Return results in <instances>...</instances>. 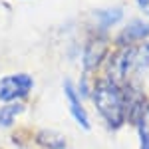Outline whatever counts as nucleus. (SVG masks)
<instances>
[{
    "label": "nucleus",
    "mask_w": 149,
    "mask_h": 149,
    "mask_svg": "<svg viewBox=\"0 0 149 149\" xmlns=\"http://www.w3.org/2000/svg\"><path fill=\"white\" fill-rule=\"evenodd\" d=\"M32 86H34V81L26 74L6 76V78L0 80V100L2 102H16L30 92Z\"/></svg>",
    "instance_id": "nucleus-3"
},
{
    "label": "nucleus",
    "mask_w": 149,
    "mask_h": 149,
    "mask_svg": "<svg viewBox=\"0 0 149 149\" xmlns=\"http://www.w3.org/2000/svg\"><path fill=\"white\" fill-rule=\"evenodd\" d=\"M38 143H42L48 149H64L66 147L64 137L60 133H54V131H40L38 133Z\"/></svg>",
    "instance_id": "nucleus-9"
},
{
    "label": "nucleus",
    "mask_w": 149,
    "mask_h": 149,
    "mask_svg": "<svg viewBox=\"0 0 149 149\" xmlns=\"http://www.w3.org/2000/svg\"><path fill=\"white\" fill-rule=\"evenodd\" d=\"M24 109L22 103H10V105H2L0 107V127H10L14 123V117Z\"/></svg>",
    "instance_id": "nucleus-8"
},
{
    "label": "nucleus",
    "mask_w": 149,
    "mask_h": 149,
    "mask_svg": "<svg viewBox=\"0 0 149 149\" xmlns=\"http://www.w3.org/2000/svg\"><path fill=\"white\" fill-rule=\"evenodd\" d=\"M64 93H66V97H68L70 111H72V115H74V119H76L84 129H90L88 113H86V109L81 107L80 97H78V93H76V90H74V86H72V81H70V80H66V84H64Z\"/></svg>",
    "instance_id": "nucleus-4"
},
{
    "label": "nucleus",
    "mask_w": 149,
    "mask_h": 149,
    "mask_svg": "<svg viewBox=\"0 0 149 149\" xmlns=\"http://www.w3.org/2000/svg\"><path fill=\"white\" fill-rule=\"evenodd\" d=\"M121 16H123V12L121 8H107V10H97L95 12V18L100 20L103 28L105 26H111V24H117L121 20Z\"/></svg>",
    "instance_id": "nucleus-10"
},
{
    "label": "nucleus",
    "mask_w": 149,
    "mask_h": 149,
    "mask_svg": "<svg viewBox=\"0 0 149 149\" xmlns=\"http://www.w3.org/2000/svg\"><path fill=\"white\" fill-rule=\"evenodd\" d=\"M135 58H137V50L135 48H123L121 52H117L111 60H109V68H107V80L119 86L127 80V76L133 72L135 66Z\"/></svg>",
    "instance_id": "nucleus-2"
},
{
    "label": "nucleus",
    "mask_w": 149,
    "mask_h": 149,
    "mask_svg": "<svg viewBox=\"0 0 149 149\" xmlns=\"http://www.w3.org/2000/svg\"><path fill=\"white\" fill-rule=\"evenodd\" d=\"M133 74H135V80H137V84L141 88L149 86V44H145L141 50H137Z\"/></svg>",
    "instance_id": "nucleus-5"
},
{
    "label": "nucleus",
    "mask_w": 149,
    "mask_h": 149,
    "mask_svg": "<svg viewBox=\"0 0 149 149\" xmlns=\"http://www.w3.org/2000/svg\"><path fill=\"white\" fill-rule=\"evenodd\" d=\"M103 54H105V42H102V40H92L86 46V52H84V68L93 70L102 62Z\"/></svg>",
    "instance_id": "nucleus-6"
},
{
    "label": "nucleus",
    "mask_w": 149,
    "mask_h": 149,
    "mask_svg": "<svg viewBox=\"0 0 149 149\" xmlns=\"http://www.w3.org/2000/svg\"><path fill=\"white\" fill-rule=\"evenodd\" d=\"M93 102L97 111L105 117L111 127H119L125 121V95L121 93L119 86L111 84L109 80H102L93 88Z\"/></svg>",
    "instance_id": "nucleus-1"
},
{
    "label": "nucleus",
    "mask_w": 149,
    "mask_h": 149,
    "mask_svg": "<svg viewBox=\"0 0 149 149\" xmlns=\"http://www.w3.org/2000/svg\"><path fill=\"white\" fill-rule=\"evenodd\" d=\"M137 6L145 12V14H149V0H137Z\"/></svg>",
    "instance_id": "nucleus-12"
},
{
    "label": "nucleus",
    "mask_w": 149,
    "mask_h": 149,
    "mask_svg": "<svg viewBox=\"0 0 149 149\" xmlns=\"http://www.w3.org/2000/svg\"><path fill=\"white\" fill-rule=\"evenodd\" d=\"M137 123H139V135H141V149H149V105H145Z\"/></svg>",
    "instance_id": "nucleus-11"
},
{
    "label": "nucleus",
    "mask_w": 149,
    "mask_h": 149,
    "mask_svg": "<svg viewBox=\"0 0 149 149\" xmlns=\"http://www.w3.org/2000/svg\"><path fill=\"white\" fill-rule=\"evenodd\" d=\"M149 36V22H141V20H133V22L123 30V34L119 36V40H143Z\"/></svg>",
    "instance_id": "nucleus-7"
}]
</instances>
